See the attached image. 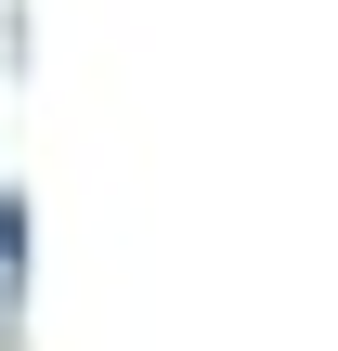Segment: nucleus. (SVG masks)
I'll return each mask as SVG.
<instances>
[{"label":"nucleus","mask_w":338,"mask_h":351,"mask_svg":"<svg viewBox=\"0 0 338 351\" xmlns=\"http://www.w3.org/2000/svg\"><path fill=\"white\" fill-rule=\"evenodd\" d=\"M13 234H26V221H13V195H0V287H13Z\"/></svg>","instance_id":"obj_1"}]
</instances>
